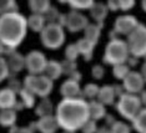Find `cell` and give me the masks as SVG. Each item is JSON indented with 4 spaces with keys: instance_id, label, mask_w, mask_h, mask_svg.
<instances>
[{
    "instance_id": "836d02e7",
    "label": "cell",
    "mask_w": 146,
    "mask_h": 133,
    "mask_svg": "<svg viewBox=\"0 0 146 133\" xmlns=\"http://www.w3.org/2000/svg\"><path fill=\"white\" fill-rule=\"evenodd\" d=\"M111 133H131V127L126 122L116 121L111 126Z\"/></svg>"
},
{
    "instance_id": "cb8c5ba5",
    "label": "cell",
    "mask_w": 146,
    "mask_h": 133,
    "mask_svg": "<svg viewBox=\"0 0 146 133\" xmlns=\"http://www.w3.org/2000/svg\"><path fill=\"white\" fill-rule=\"evenodd\" d=\"M44 75H46L49 78H51L52 81L59 80L62 76V66L61 62L56 61V60H49L46 68L44 71Z\"/></svg>"
},
{
    "instance_id": "d6986e66",
    "label": "cell",
    "mask_w": 146,
    "mask_h": 133,
    "mask_svg": "<svg viewBox=\"0 0 146 133\" xmlns=\"http://www.w3.org/2000/svg\"><path fill=\"white\" fill-rule=\"evenodd\" d=\"M18 121V111L14 108L10 109H0V126L4 128H9L16 126Z\"/></svg>"
},
{
    "instance_id": "c3c4849f",
    "label": "cell",
    "mask_w": 146,
    "mask_h": 133,
    "mask_svg": "<svg viewBox=\"0 0 146 133\" xmlns=\"http://www.w3.org/2000/svg\"><path fill=\"white\" fill-rule=\"evenodd\" d=\"M59 3H61V4H68V0H58Z\"/></svg>"
},
{
    "instance_id": "7a4b0ae2",
    "label": "cell",
    "mask_w": 146,
    "mask_h": 133,
    "mask_svg": "<svg viewBox=\"0 0 146 133\" xmlns=\"http://www.w3.org/2000/svg\"><path fill=\"white\" fill-rule=\"evenodd\" d=\"M28 32V19L18 10L0 15V42L14 51L24 41Z\"/></svg>"
},
{
    "instance_id": "e0dca14e",
    "label": "cell",
    "mask_w": 146,
    "mask_h": 133,
    "mask_svg": "<svg viewBox=\"0 0 146 133\" xmlns=\"http://www.w3.org/2000/svg\"><path fill=\"white\" fill-rule=\"evenodd\" d=\"M89 11H90V16L96 24L104 25V21L109 14V9L106 4H104V3H94V5L89 9Z\"/></svg>"
},
{
    "instance_id": "3957f363",
    "label": "cell",
    "mask_w": 146,
    "mask_h": 133,
    "mask_svg": "<svg viewBox=\"0 0 146 133\" xmlns=\"http://www.w3.org/2000/svg\"><path fill=\"white\" fill-rule=\"evenodd\" d=\"M129 57H130V51H129L127 42L117 38L108 42L104 51L102 61L106 65L116 66L120 64H126Z\"/></svg>"
},
{
    "instance_id": "9c48e42d",
    "label": "cell",
    "mask_w": 146,
    "mask_h": 133,
    "mask_svg": "<svg viewBox=\"0 0 146 133\" xmlns=\"http://www.w3.org/2000/svg\"><path fill=\"white\" fill-rule=\"evenodd\" d=\"M89 25V19L85 14H82L79 10H71L70 13L66 14L65 25L64 28L71 34L84 31L85 28Z\"/></svg>"
},
{
    "instance_id": "4dcf8cb0",
    "label": "cell",
    "mask_w": 146,
    "mask_h": 133,
    "mask_svg": "<svg viewBox=\"0 0 146 133\" xmlns=\"http://www.w3.org/2000/svg\"><path fill=\"white\" fill-rule=\"evenodd\" d=\"M80 56V52H79L78 45L76 42H72V44H69L65 49V60H69V61H76Z\"/></svg>"
},
{
    "instance_id": "f546056e",
    "label": "cell",
    "mask_w": 146,
    "mask_h": 133,
    "mask_svg": "<svg viewBox=\"0 0 146 133\" xmlns=\"http://www.w3.org/2000/svg\"><path fill=\"white\" fill-rule=\"evenodd\" d=\"M130 71H131V68L127 64H120V65L112 66V74H114V77L116 80H121V81H124V78L129 75Z\"/></svg>"
},
{
    "instance_id": "7bdbcfd3",
    "label": "cell",
    "mask_w": 146,
    "mask_h": 133,
    "mask_svg": "<svg viewBox=\"0 0 146 133\" xmlns=\"http://www.w3.org/2000/svg\"><path fill=\"white\" fill-rule=\"evenodd\" d=\"M139 97H140L142 107H146V90H144V91H141L140 93H139Z\"/></svg>"
},
{
    "instance_id": "1f68e13d",
    "label": "cell",
    "mask_w": 146,
    "mask_h": 133,
    "mask_svg": "<svg viewBox=\"0 0 146 133\" xmlns=\"http://www.w3.org/2000/svg\"><path fill=\"white\" fill-rule=\"evenodd\" d=\"M16 0H0V15L16 10Z\"/></svg>"
},
{
    "instance_id": "ee69618b",
    "label": "cell",
    "mask_w": 146,
    "mask_h": 133,
    "mask_svg": "<svg viewBox=\"0 0 146 133\" xmlns=\"http://www.w3.org/2000/svg\"><path fill=\"white\" fill-rule=\"evenodd\" d=\"M137 61H139L137 57H134V56L130 55V57L127 59V62H126V64H127L131 67V66H136V65H137Z\"/></svg>"
},
{
    "instance_id": "74e56055",
    "label": "cell",
    "mask_w": 146,
    "mask_h": 133,
    "mask_svg": "<svg viewBox=\"0 0 146 133\" xmlns=\"http://www.w3.org/2000/svg\"><path fill=\"white\" fill-rule=\"evenodd\" d=\"M35 131H36L35 122H33V124L29 126V127H18V126H14V127L10 128V133H34Z\"/></svg>"
},
{
    "instance_id": "681fc988",
    "label": "cell",
    "mask_w": 146,
    "mask_h": 133,
    "mask_svg": "<svg viewBox=\"0 0 146 133\" xmlns=\"http://www.w3.org/2000/svg\"><path fill=\"white\" fill-rule=\"evenodd\" d=\"M62 133H76V132H70V131H64Z\"/></svg>"
},
{
    "instance_id": "30bf717a",
    "label": "cell",
    "mask_w": 146,
    "mask_h": 133,
    "mask_svg": "<svg viewBox=\"0 0 146 133\" xmlns=\"http://www.w3.org/2000/svg\"><path fill=\"white\" fill-rule=\"evenodd\" d=\"M139 24H140V22L137 21V19H136L134 15H130V14L120 15L119 18H116L115 22H114V31L117 35L129 36L137 28Z\"/></svg>"
},
{
    "instance_id": "f1b7e54d",
    "label": "cell",
    "mask_w": 146,
    "mask_h": 133,
    "mask_svg": "<svg viewBox=\"0 0 146 133\" xmlns=\"http://www.w3.org/2000/svg\"><path fill=\"white\" fill-rule=\"evenodd\" d=\"M95 0H68V4L70 5V8L72 10H89L94 5Z\"/></svg>"
},
{
    "instance_id": "ab89813d",
    "label": "cell",
    "mask_w": 146,
    "mask_h": 133,
    "mask_svg": "<svg viewBox=\"0 0 146 133\" xmlns=\"http://www.w3.org/2000/svg\"><path fill=\"white\" fill-rule=\"evenodd\" d=\"M20 84H21V82L18 81V80L15 78V76H13V78H11V81L9 82V86H8V87H10L11 90H14L16 93H19V91H20V90L23 88V86H21Z\"/></svg>"
},
{
    "instance_id": "ac0fdd59",
    "label": "cell",
    "mask_w": 146,
    "mask_h": 133,
    "mask_svg": "<svg viewBox=\"0 0 146 133\" xmlns=\"http://www.w3.org/2000/svg\"><path fill=\"white\" fill-rule=\"evenodd\" d=\"M55 113V107L52 105L51 99L49 97L40 98V101L35 106V115L40 117H45V116H51Z\"/></svg>"
},
{
    "instance_id": "d590c367",
    "label": "cell",
    "mask_w": 146,
    "mask_h": 133,
    "mask_svg": "<svg viewBox=\"0 0 146 133\" xmlns=\"http://www.w3.org/2000/svg\"><path fill=\"white\" fill-rule=\"evenodd\" d=\"M99 126H98V122L94 121V119H89L86 123L81 127V133H96V131H98Z\"/></svg>"
},
{
    "instance_id": "603a6c76",
    "label": "cell",
    "mask_w": 146,
    "mask_h": 133,
    "mask_svg": "<svg viewBox=\"0 0 146 133\" xmlns=\"http://www.w3.org/2000/svg\"><path fill=\"white\" fill-rule=\"evenodd\" d=\"M76 45H78V49H79V52H80V56L84 57L85 61H90L94 56V50H95V46L92 42H90L89 40L86 39H80L76 41Z\"/></svg>"
},
{
    "instance_id": "52a82bcc",
    "label": "cell",
    "mask_w": 146,
    "mask_h": 133,
    "mask_svg": "<svg viewBox=\"0 0 146 133\" xmlns=\"http://www.w3.org/2000/svg\"><path fill=\"white\" fill-rule=\"evenodd\" d=\"M127 46L130 55L134 57H145L146 56V25L139 24L130 35L127 36Z\"/></svg>"
},
{
    "instance_id": "7402d4cb",
    "label": "cell",
    "mask_w": 146,
    "mask_h": 133,
    "mask_svg": "<svg viewBox=\"0 0 146 133\" xmlns=\"http://www.w3.org/2000/svg\"><path fill=\"white\" fill-rule=\"evenodd\" d=\"M89 112H90V118L96 122L105 118V116L108 115L106 113V106L99 102L98 99H91L89 102Z\"/></svg>"
},
{
    "instance_id": "f35d334b",
    "label": "cell",
    "mask_w": 146,
    "mask_h": 133,
    "mask_svg": "<svg viewBox=\"0 0 146 133\" xmlns=\"http://www.w3.org/2000/svg\"><path fill=\"white\" fill-rule=\"evenodd\" d=\"M117 3H119V10L129 11L135 6L136 0H117Z\"/></svg>"
},
{
    "instance_id": "7dc6e473",
    "label": "cell",
    "mask_w": 146,
    "mask_h": 133,
    "mask_svg": "<svg viewBox=\"0 0 146 133\" xmlns=\"http://www.w3.org/2000/svg\"><path fill=\"white\" fill-rule=\"evenodd\" d=\"M141 9L146 13V0H141Z\"/></svg>"
},
{
    "instance_id": "8fae6325",
    "label": "cell",
    "mask_w": 146,
    "mask_h": 133,
    "mask_svg": "<svg viewBox=\"0 0 146 133\" xmlns=\"http://www.w3.org/2000/svg\"><path fill=\"white\" fill-rule=\"evenodd\" d=\"M145 84L146 82L140 72L130 71L129 75L122 81V87H124L125 92H127V93L139 95L141 91L145 90Z\"/></svg>"
},
{
    "instance_id": "8d00e7d4",
    "label": "cell",
    "mask_w": 146,
    "mask_h": 133,
    "mask_svg": "<svg viewBox=\"0 0 146 133\" xmlns=\"http://www.w3.org/2000/svg\"><path fill=\"white\" fill-rule=\"evenodd\" d=\"M91 76L95 80L104 78V76H105V68H104V66L99 65V64L94 65V66H92V68H91Z\"/></svg>"
},
{
    "instance_id": "9a60e30c",
    "label": "cell",
    "mask_w": 146,
    "mask_h": 133,
    "mask_svg": "<svg viewBox=\"0 0 146 133\" xmlns=\"http://www.w3.org/2000/svg\"><path fill=\"white\" fill-rule=\"evenodd\" d=\"M18 105V93L10 87L0 90V109L15 108Z\"/></svg>"
},
{
    "instance_id": "ba28073f",
    "label": "cell",
    "mask_w": 146,
    "mask_h": 133,
    "mask_svg": "<svg viewBox=\"0 0 146 133\" xmlns=\"http://www.w3.org/2000/svg\"><path fill=\"white\" fill-rule=\"evenodd\" d=\"M49 60L44 52L39 50H33L25 56V70L29 75H41L44 74Z\"/></svg>"
},
{
    "instance_id": "ffe728a7",
    "label": "cell",
    "mask_w": 146,
    "mask_h": 133,
    "mask_svg": "<svg viewBox=\"0 0 146 133\" xmlns=\"http://www.w3.org/2000/svg\"><path fill=\"white\" fill-rule=\"evenodd\" d=\"M26 19H28V29H30L33 32H36V34H40L45 26L48 25L45 16L42 14H34V13H31V15Z\"/></svg>"
},
{
    "instance_id": "bcb514c9",
    "label": "cell",
    "mask_w": 146,
    "mask_h": 133,
    "mask_svg": "<svg viewBox=\"0 0 146 133\" xmlns=\"http://www.w3.org/2000/svg\"><path fill=\"white\" fill-rule=\"evenodd\" d=\"M8 52H9V51H8V49H6L5 46L3 45L1 42H0V56H4V55L8 54Z\"/></svg>"
},
{
    "instance_id": "4fadbf2b",
    "label": "cell",
    "mask_w": 146,
    "mask_h": 133,
    "mask_svg": "<svg viewBox=\"0 0 146 133\" xmlns=\"http://www.w3.org/2000/svg\"><path fill=\"white\" fill-rule=\"evenodd\" d=\"M81 90L82 88L80 87V82L69 77L61 84L60 93L62 98H79L81 97Z\"/></svg>"
},
{
    "instance_id": "277c9868",
    "label": "cell",
    "mask_w": 146,
    "mask_h": 133,
    "mask_svg": "<svg viewBox=\"0 0 146 133\" xmlns=\"http://www.w3.org/2000/svg\"><path fill=\"white\" fill-rule=\"evenodd\" d=\"M23 87L33 92L36 97H49L54 88V81L46 75H28L24 78Z\"/></svg>"
},
{
    "instance_id": "e575fe53",
    "label": "cell",
    "mask_w": 146,
    "mask_h": 133,
    "mask_svg": "<svg viewBox=\"0 0 146 133\" xmlns=\"http://www.w3.org/2000/svg\"><path fill=\"white\" fill-rule=\"evenodd\" d=\"M9 68H8V65H6V60H5V56H0V84L3 81H5L6 78H9Z\"/></svg>"
},
{
    "instance_id": "60d3db41",
    "label": "cell",
    "mask_w": 146,
    "mask_h": 133,
    "mask_svg": "<svg viewBox=\"0 0 146 133\" xmlns=\"http://www.w3.org/2000/svg\"><path fill=\"white\" fill-rule=\"evenodd\" d=\"M106 6H108L109 11H117V10H119L117 0H108V4H106Z\"/></svg>"
},
{
    "instance_id": "b9f144b4",
    "label": "cell",
    "mask_w": 146,
    "mask_h": 133,
    "mask_svg": "<svg viewBox=\"0 0 146 133\" xmlns=\"http://www.w3.org/2000/svg\"><path fill=\"white\" fill-rule=\"evenodd\" d=\"M96 133H111V127H109V126H101V127L98 128V131H96Z\"/></svg>"
},
{
    "instance_id": "f6af8a7d",
    "label": "cell",
    "mask_w": 146,
    "mask_h": 133,
    "mask_svg": "<svg viewBox=\"0 0 146 133\" xmlns=\"http://www.w3.org/2000/svg\"><path fill=\"white\" fill-rule=\"evenodd\" d=\"M140 74L142 75V77H144V80H145V82H146V60H145V62L142 64V66H141V70H140Z\"/></svg>"
},
{
    "instance_id": "484cf974",
    "label": "cell",
    "mask_w": 146,
    "mask_h": 133,
    "mask_svg": "<svg viewBox=\"0 0 146 133\" xmlns=\"http://www.w3.org/2000/svg\"><path fill=\"white\" fill-rule=\"evenodd\" d=\"M19 97H20V103L23 105L24 108H35L36 106V96L30 92L29 90H26L23 87L20 91H19Z\"/></svg>"
},
{
    "instance_id": "83f0119b",
    "label": "cell",
    "mask_w": 146,
    "mask_h": 133,
    "mask_svg": "<svg viewBox=\"0 0 146 133\" xmlns=\"http://www.w3.org/2000/svg\"><path fill=\"white\" fill-rule=\"evenodd\" d=\"M99 85L96 84H86L84 86V88L81 90V97L85 98V99H96L98 98V95H99Z\"/></svg>"
},
{
    "instance_id": "2e32d148",
    "label": "cell",
    "mask_w": 146,
    "mask_h": 133,
    "mask_svg": "<svg viewBox=\"0 0 146 133\" xmlns=\"http://www.w3.org/2000/svg\"><path fill=\"white\" fill-rule=\"evenodd\" d=\"M116 98V92H115V87L111 85H105L101 86L100 90H99V95H98V101L101 102L104 106H111L115 103Z\"/></svg>"
},
{
    "instance_id": "d4e9b609",
    "label": "cell",
    "mask_w": 146,
    "mask_h": 133,
    "mask_svg": "<svg viewBox=\"0 0 146 133\" xmlns=\"http://www.w3.org/2000/svg\"><path fill=\"white\" fill-rule=\"evenodd\" d=\"M28 6L34 14L44 15L51 8V0H28Z\"/></svg>"
},
{
    "instance_id": "44dd1931",
    "label": "cell",
    "mask_w": 146,
    "mask_h": 133,
    "mask_svg": "<svg viewBox=\"0 0 146 133\" xmlns=\"http://www.w3.org/2000/svg\"><path fill=\"white\" fill-rule=\"evenodd\" d=\"M104 25L96 24V22H89V25L85 28L84 32V39L89 40L90 42H92L94 45L98 44L99 39L101 36V29Z\"/></svg>"
},
{
    "instance_id": "d6a6232c",
    "label": "cell",
    "mask_w": 146,
    "mask_h": 133,
    "mask_svg": "<svg viewBox=\"0 0 146 133\" xmlns=\"http://www.w3.org/2000/svg\"><path fill=\"white\" fill-rule=\"evenodd\" d=\"M61 66H62V75L71 76L75 71H78V65H76V61H69V60H64V61H61Z\"/></svg>"
},
{
    "instance_id": "6da1fadb",
    "label": "cell",
    "mask_w": 146,
    "mask_h": 133,
    "mask_svg": "<svg viewBox=\"0 0 146 133\" xmlns=\"http://www.w3.org/2000/svg\"><path fill=\"white\" fill-rule=\"evenodd\" d=\"M55 118L64 131L78 132L90 119L89 102L85 98H62L55 107Z\"/></svg>"
},
{
    "instance_id": "8992f818",
    "label": "cell",
    "mask_w": 146,
    "mask_h": 133,
    "mask_svg": "<svg viewBox=\"0 0 146 133\" xmlns=\"http://www.w3.org/2000/svg\"><path fill=\"white\" fill-rule=\"evenodd\" d=\"M65 39V28L59 24H48L40 32L41 44L49 50L60 49L64 45Z\"/></svg>"
},
{
    "instance_id": "7c38bea8",
    "label": "cell",
    "mask_w": 146,
    "mask_h": 133,
    "mask_svg": "<svg viewBox=\"0 0 146 133\" xmlns=\"http://www.w3.org/2000/svg\"><path fill=\"white\" fill-rule=\"evenodd\" d=\"M5 60L10 76H16L19 72H21L25 68V56H23L16 50L8 52L5 56Z\"/></svg>"
},
{
    "instance_id": "5b68a950",
    "label": "cell",
    "mask_w": 146,
    "mask_h": 133,
    "mask_svg": "<svg viewBox=\"0 0 146 133\" xmlns=\"http://www.w3.org/2000/svg\"><path fill=\"white\" fill-rule=\"evenodd\" d=\"M116 109L122 116L127 121H134L136 118V116L140 113V111L142 109V105L140 101L139 95H134V93H122L120 97L117 98L116 102Z\"/></svg>"
},
{
    "instance_id": "4316f807",
    "label": "cell",
    "mask_w": 146,
    "mask_h": 133,
    "mask_svg": "<svg viewBox=\"0 0 146 133\" xmlns=\"http://www.w3.org/2000/svg\"><path fill=\"white\" fill-rule=\"evenodd\" d=\"M132 128L137 133H146V107H142L140 113L132 121Z\"/></svg>"
},
{
    "instance_id": "5bb4252c",
    "label": "cell",
    "mask_w": 146,
    "mask_h": 133,
    "mask_svg": "<svg viewBox=\"0 0 146 133\" xmlns=\"http://www.w3.org/2000/svg\"><path fill=\"white\" fill-rule=\"evenodd\" d=\"M35 128L40 133H56L60 127H59L55 116L51 115L39 118L38 122H35Z\"/></svg>"
}]
</instances>
